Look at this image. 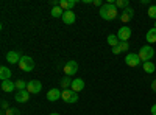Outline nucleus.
<instances>
[{
	"label": "nucleus",
	"mask_w": 156,
	"mask_h": 115,
	"mask_svg": "<svg viewBox=\"0 0 156 115\" xmlns=\"http://www.w3.org/2000/svg\"><path fill=\"white\" fill-rule=\"evenodd\" d=\"M100 17L101 19H105V20H114L115 17H119V8H117L115 5H114V2H108V3H105L101 8H100Z\"/></svg>",
	"instance_id": "obj_1"
},
{
	"label": "nucleus",
	"mask_w": 156,
	"mask_h": 115,
	"mask_svg": "<svg viewBox=\"0 0 156 115\" xmlns=\"http://www.w3.org/2000/svg\"><path fill=\"white\" fill-rule=\"evenodd\" d=\"M137 55H139V58H140L142 62H147V61L153 59V56H154V50H153V47H150V45H144V47H140V48H139Z\"/></svg>",
	"instance_id": "obj_2"
},
{
	"label": "nucleus",
	"mask_w": 156,
	"mask_h": 115,
	"mask_svg": "<svg viewBox=\"0 0 156 115\" xmlns=\"http://www.w3.org/2000/svg\"><path fill=\"white\" fill-rule=\"evenodd\" d=\"M19 69L22 72H33L34 70V61L30 56H22V59L19 62Z\"/></svg>",
	"instance_id": "obj_3"
},
{
	"label": "nucleus",
	"mask_w": 156,
	"mask_h": 115,
	"mask_svg": "<svg viewBox=\"0 0 156 115\" xmlns=\"http://www.w3.org/2000/svg\"><path fill=\"white\" fill-rule=\"evenodd\" d=\"M61 100L66 101V103L73 104V103H76V101H78V93L73 92L72 89H66V90H62V93H61Z\"/></svg>",
	"instance_id": "obj_4"
},
{
	"label": "nucleus",
	"mask_w": 156,
	"mask_h": 115,
	"mask_svg": "<svg viewBox=\"0 0 156 115\" xmlns=\"http://www.w3.org/2000/svg\"><path fill=\"white\" fill-rule=\"evenodd\" d=\"M125 62H126L128 67H139L140 64H142V61H140V58H139L137 53H128L125 56Z\"/></svg>",
	"instance_id": "obj_5"
},
{
	"label": "nucleus",
	"mask_w": 156,
	"mask_h": 115,
	"mask_svg": "<svg viewBox=\"0 0 156 115\" xmlns=\"http://www.w3.org/2000/svg\"><path fill=\"white\" fill-rule=\"evenodd\" d=\"M62 72H64V75H66V76L76 75V72H78V64H76L75 61H69V62H66V66H64Z\"/></svg>",
	"instance_id": "obj_6"
},
{
	"label": "nucleus",
	"mask_w": 156,
	"mask_h": 115,
	"mask_svg": "<svg viewBox=\"0 0 156 115\" xmlns=\"http://www.w3.org/2000/svg\"><path fill=\"white\" fill-rule=\"evenodd\" d=\"M117 37L120 42H128V39L131 37V28L129 27H120L117 31Z\"/></svg>",
	"instance_id": "obj_7"
},
{
	"label": "nucleus",
	"mask_w": 156,
	"mask_h": 115,
	"mask_svg": "<svg viewBox=\"0 0 156 115\" xmlns=\"http://www.w3.org/2000/svg\"><path fill=\"white\" fill-rule=\"evenodd\" d=\"M20 59H22V55H20V52H17V50H11V52L6 53V61L9 64H17L19 66Z\"/></svg>",
	"instance_id": "obj_8"
},
{
	"label": "nucleus",
	"mask_w": 156,
	"mask_h": 115,
	"mask_svg": "<svg viewBox=\"0 0 156 115\" xmlns=\"http://www.w3.org/2000/svg\"><path fill=\"white\" fill-rule=\"evenodd\" d=\"M27 90L30 93H39L42 90V84L41 81H37V79H33V81H28V86H27Z\"/></svg>",
	"instance_id": "obj_9"
},
{
	"label": "nucleus",
	"mask_w": 156,
	"mask_h": 115,
	"mask_svg": "<svg viewBox=\"0 0 156 115\" xmlns=\"http://www.w3.org/2000/svg\"><path fill=\"white\" fill-rule=\"evenodd\" d=\"M30 92L25 89V90H17L16 95H14V100L17 101V103H27V101L30 100Z\"/></svg>",
	"instance_id": "obj_10"
},
{
	"label": "nucleus",
	"mask_w": 156,
	"mask_h": 115,
	"mask_svg": "<svg viewBox=\"0 0 156 115\" xmlns=\"http://www.w3.org/2000/svg\"><path fill=\"white\" fill-rule=\"evenodd\" d=\"M134 17V11L131 9V8H126V9H123L120 14H119V19H120V22H123V23H126V22H129Z\"/></svg>",
	"instance_id": "obj_11"
},
{
	"label": "nucleus",
	"mask_w": 156,
	"mask_h": 115,
	"mask_svg": "<svg viewBox=\"0 0 156 115\" xmlns=\"http://www.w3.org/2000/svg\"><path fill=\"white\" fill-rule=\"evenodd\" d=\"M61 93H62V90L53 87V89H50V90L47 92V100H48V101H58V100L61 98Z\"/></svg>",
	"instance_id": "obj_12"
},
{
	"label": "nucleus",
	"mask_w": 156,
	"mask_h": 115,
	"mask_svg": "<svg viewBox=\"0 0 156 115\" xmlns=\"http://www.w3.org/2000/svg\"><path fill=\"white\" fill-rule=\"evenodd\" d=\"M61 19H62V22L66 23V25H72L76 20V16H75L73 11H64V14H62Z\"/></svg>",
	"instance_id": "obj_13"
},
{
	"label": "nucleus",
	"mask_w": 156,
	"mask_h": 115,
	"mask_svg": "<svg viewBox=\"0 0 156 115\" xmlns=\"http://www.w3.org/2000/svg\"><path fill=\"white\" fill-rule=\"evenodd\" d=\"M0 87H2L3 92L9 93V92H14V90H16V83H12L11 79H6V81H2Z\"/></svg>",
	"instance_id": "obj_14"
},
{
	"label": "nucleus",
	"mask_w": 156,
	"mask_h": 115,
	"mask_svg": "<svg viewBox=\"0 0 156 115\" xmlns=\"http://www.w3.org/2000/svg\"><path fill=\"white\" fill-rule=\"evenodd\" d=\"M83 89H84V81L81 79V78H75L73 81H72V90L73 92H81L83 90Z\"/></svg>",
	"instance_id": "obj_15"
},
{
	"label": "nucleus",
	"mask_w": 156,
	"mask_h": 115,
	"mask_svg": "<svg viewBox=\"0 0 156 115\" xmlns=\"http://www.w3.org/2000/svg\"><path fill=\"white\" fill-rule=\"evenodd\" d=\"M11 76H12V73H11V70H9L6 66L0 67V79L6 81V79H11Z\"/></svg>",
	"instance_id": "obj_16"
},
{
	"label": "nucleus",
	"mask_w": 156,
	"mask_h": 115,
	"mask_svg": "<svg viewBox=\"0 0 156 115\" xmlns=\"http://www.w3.org/2000/svg\"><path fill=\"white\" fill-rule=\"evenodd\" d=\"M72 81H73V79H70V76H66V75H64L62 78L59 79V84H61V87H62V90L70 89V87H72Z\"/></svg>",
	"instance_id": "obj_17"
},
{
	"label": "nucleus",
	"mask_w": 156,
	"mask_h": 115,
	"mask_svg": "<svg viewBox=\"0 0 156 115\" xmlns=\"http://www.w3.org/2000/svg\"><path fill=\"white\" fill-rule=\"evenodd\" d=\"M128 48H129L128 42H120L117 47H114V48H112V53H114V55H119V53H122V52H126Z\"/></svg>",
	"instance_id": "obj_18"
},
{
	"label": "nucleus",
	"mask_w": 156,
	"mask_h": 115,
	"mask_svg": "<svg viewBox=\"0 0 156 115\" xmlns=\"http://www.w3.org/2000/svg\"><path fill=\"white\" fill-rule=\"evenodd\" d=\"M145 39H147V42H148V44H154V42H156V28H154V27H153V28H150V30L147 31Z\"/></svg>",
	"instance_id": "obj_19"
},
{
	"label": "nucleus",
	"mask_w": 156,
	"mask_h": 115,
	"mask_svg": "<svg viewBox=\"0 0 156 115\" xmlns=\"http://www.w3.org/2000/svg\"><path fill=\"white\" fill-rule=\"evenodd\" d=\"M106 42H108V45L109 47H117V45H119L120 44V41H119V37H117V34H109L108 36V39H106Z\"/></svg>",
	"instance_id": "obj_20"
},
{
	"label": "nucleus",
	"mask_w": 156,
	"mask_h": 115,
	"mask_svg": "<svg viewBox=\"0 0 156 115\" xmlns=\"http://www.w3.org/2000/svg\"><path fill=\"white\" fill-rule=\"evenodd\" d=\"M142 69H144V72H145V73H154L156 66H154L153 62L147 61V62H142Z\"/></svg>",
	"instance_id": "obj_21"
},
{
	"label": "nucleus",
	"mask_w": 156,
	"mask_h": 115,
	"mask_svg": "<svg viewBox=\"0 0 156 115\" xmlns=\"http://www.w3.org/2000/svg\"><path fill=\"white\" fill-rule=\"evenodd\" d=\"M62 14H64V9L61 6L51 8V17H62Z\"/></svg>",
	"instance_id": "obj_22"
},
{
	"label": "nucleus",
	"mask_w": 156,
	"mask_h": 115,
	"mask_svg": "<svg viewBox=\"0 0 156 115\" xmlns=\"http://www.w3.org/2000/svg\"><path fill=\"white\" fill-rule=\"evenodd\" d=\"M114 5H115L117 8H122V11L126 9V8H129V2H128V0H115Z\"/></svg>",
	"instance_id": "obj_23"
},
{
	"label": "nucleus",
	"mask_w": 156,
	"mask_h": 115,
	"mask_svg": "<svg viewBox=\"0 0 156 115\" xmlns=\"http://www.w3.org/2000/svg\"><path fill=\"white\" fill-rule=\"evenodd\" d=\"M27 86H28V83H25L23 79H17L16 81V89H17V90H25Z\"/></svg>",
	"instance_id": "obj_24"
},
{
	"label": "nucleus",
	"mask_w": 156,
	"mask_h": 115,
	"mask_svg": "<svg viewBox=\"0 0 156 115\" xmlns=\"http://www.w3.org/2000/svg\"><path fill=\"white\" fill-rule=\"evenodd\" d=\"M5 113L6 115H20V110L17 107H9V109L5 110Z\"/></svg>",
	"instance_id": "obj_25"
},
{
	"label": "nucleus",
	"mask_w": 156,
	"mask_h": 115,
	"mask_svg": "<svg viewBox=\"0 0 156 115\" xmlns=\"http://www.w3.org/2000/svg\"><path fill=\"white\" fill-rule=\"evenodd\" d=\"M148 17H151V19L156 20V5H151L148 8Z\"/></svg>",
	"instance_id": "obj_26"
},
{
	"label": "nucleus",
	"mask_w": 156,
	"mask_h": 115,
	"mask_svg": "<svg viewBox=\"0 0 156 115\" xmlns=\"http://www.w3.org/2000/svg\"><path fill=\"white\" fill-rule=\"evenodd\" d=\"M59 6H61L64 11H70V9H69V0H59Z\"/></svg>",
	"instance_id": "obj_27"
},
{
	"label": "nucleus",
	"mask_w": 156,
	"mask_h": 115,
	"mask_svg": "<svg viewBox=\"0 0 156 115\" xmlns=\"http://www.w3.org/2000/svg\"><path fill=\"white\" fill-rule=\"evenodd\" d=\"M0 106H2V109H3V110L9 109V107H8V101H6V100H2V103H0Z\"/></svg>",
	"instance_id": "obj_28"
},
{
	"label": "nucleus",
	"mask_w": 156,
	"mask_h": 115,
	"mask_svg": "<svg viewBox=\"0 0 156 115\" xmlns=\"http://www.w3.org/2000/svg\"><path fill=\"white\" fill-rule=\"evenodd\" d=\"M76 5V0H69V9L72 11V8Z\"/></svg>",
	"instance_id": "obj_29"
},
{
	"label": "nucleus",
	"mask_w": 156,
	"mask_h": 115,
	"mask_svg": "<svg viewBox=\"0 0 156 115\" xmlns=\"http://www.w3.org/2000/svg\"><path fill=\"white\" fill-rule=\"evenodd\" d=\"M92 5H95V6H100V8L103 6V3H101V0H94V3H92Z\"/></svg>",
	"instance_id": "obj_30"
},
{
	"label": "nucleus",
	"mask_w": 156,
	"mask_h": 115,
	"mask_svg": "<svg viewBox=\"0 0 156 115\" xmlns=\"http://www.w3.org/2000/svg\"><path fill=\"white\" fill-rule=\"evenodd\" d=\"M50 5L55 8V6H59V2H58V0H51V2H50Z\"/></svg>",
	"instance_id": "obj_31"
},
{
	"label": "nucleus",
	"mask_w": 156,
	"mask_h": 115,
	"mask_svg": "<svg viewBox=\"0 0 156 115\" xmlns=\"http://www.w3.org/2000/svg\"><path fill=\"white\" fill-rule=\"evenodd\" d=\"M151 90L156 93V79H153V83H151Z\"/></svg>",
	"instance_id": "obj_32"
},
{
	"label": "nucleus",
	"mask_w": 156,
	"mask_h": 115,
	"mask_svg": "<svg viewBox=\"0 0 156 115\" xmlns=\"http://www.w3.org/2000/svg\"><path fill=\"white\" fill-rule=\"evenodd\" d=\"M151 115H156V104L151 106Z\"/></svg>",
	"instance_id": "obj_33"
},
{
	"label": "nucleus",
	"mask_w": 156,
	"mask_h": 115,
	"mask_svg": "<svg viewBox=\"0 0 156 115\" xmlns=\"http://www.w3.org/2000/svg\"><path fill=\"white\" fill-rule=\"evenodd\" d=\"M0 115H6V113H5V110H3V112H2V113H0Z\"/></svg>",
	"instance_id": "obj_34"
},
{
	"label": "nucleus",
	"mask_w": 156,
	"mask_h": 115,
	"mask_svg": "<svg viewBox=\"0 0 156 115\" xmlns=\"http://www.w3.org/2000/svg\"><path fill=\"white\" fill-rule=\"evenodd\" d=\"M50 115H59V113H50Z\"/></svg>",
	"instance_id": "obj_35"
},
{
	"label": "nucleus",
	"mask_w": 156,
	"mask_h": 115,
	"mask_svg": "<svg viewBox=\"0 0 156 115\" xmlns=\"http://www.w3.org/2000/svg\"><path fill=\"white\" fill-rule=\"evenodd\" d=\"M154 28H156V23H154Z\"/></svg>",
	"instance_id": "obj_36"
}]
</instances>
